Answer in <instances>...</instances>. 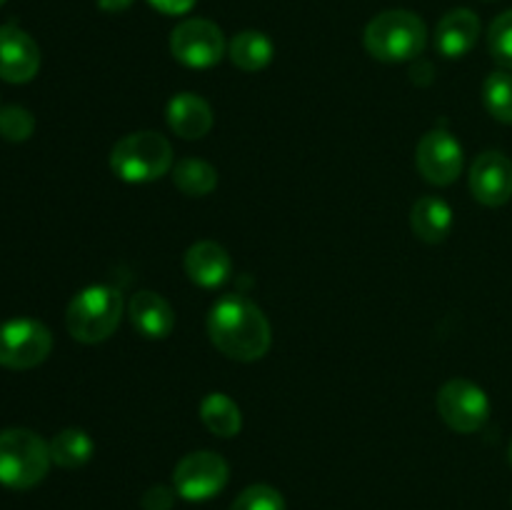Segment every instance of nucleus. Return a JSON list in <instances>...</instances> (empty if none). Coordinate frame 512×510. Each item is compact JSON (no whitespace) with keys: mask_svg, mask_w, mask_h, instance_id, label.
I'll return each instance as SVG.
<instances>
[{"mask_svg":"<svg viewBox=\"0 0 512 510\" xmlns=\"http://www.w3.org/2000/svg\"><path fill=\"white\" fill-rule=\"evenodd\" d=\"M208 335L220 353L240 363L260 360L273 343L268 318L245 295H225L210 308Z\"/></svg>","mask_w":512,"mask_h":510,"instance_id":"1","label":"nucleus"},{"mask_svg":"<svg viewBox=\"0 0 512 510\" xmlns=\"http://www.w3.org/2000/svg\"><path fill=\"white\" fill-rule=\"evenodd\" d=\"M365 50L383 63H405L418 58L428 43L423 18L410 10H385L365 28Z\"/></svg>","mask_w":512,"mask_h":510,"instance_id":"2","label":"nucleus"},{"mask_svg":"<svg viewBox=\"0 0 512 510\" xmlns=\"http://www.w3.org/2000/svg\"><path fill=\"white\" fill-rule=\"evenodd\" d=\"M123 318V293L113 285L83 288L65 310V328L78 343H103Z\"/></svg>","mask_w":512,"mask_h":510,"instance_id":"3","label":"nucleus"},{"mask_svg":"<svg viewBox=\"0 0 512 510\" xmlns=\"http://www.w3.org/2000/svg\"><path fill=\"white\" fill-rule=\"evenodd\" d=\"M50 445L28 428L0 430V485L10 490L35 488L48 475Z\"/></svg>","mask_w":512,"mask_h":510,"instance_id":"4","label":"nucleus"},{"mask_svg":"<svg viewBox=\"0 0 512 510\" xmlns=\"http://www.w3.org/2000/svg\"><path fill=\"white\" fill-rule=\"evenodd\" d=\"M110 168L125 183H153L173 168V145L153 130L130 133L115 143Z\"/></svg>","mask_w":512,"mask_h":510,"instance_id":"5","label":"nucleus"},{"mask_svg":"<svg viewBox=\"0 0 512 510\" xmlns=\"http://www.w3.org/2000/svg\"><path fill=\"white\" fill-rule=\"evenodd\" d=\"M53 350V335L40 320L13 318L0 325V365L8 370H30Z\"/></svg>","mask_w":512,"mask_h":510,"instance_id":"6","label":"nucleus"},{"mask_svg":"<svg viewBox=\"0 0 512 510\" xmlns=\"http://www.w3.org/2000/svg\"><path fill=\"white\" fill-rule=\"evenodd\" d=\"M438 413L455 433H478L490 418V398L473 380L453 378L440 388Z\"/></svg>","mask_w":512,"mask_h":510,"instance_id":"7","label":"nucleus"},{"mask_svg":"<svg viewBox=\"0 0 512 510\" xmlns=\"http://www.w3.org/2000/svg\"><path fill=\"white\" fill-rule=\"evenodd\" d=\"M230 468L223 455L213 450L188 453L173 470V488L180 498L190 503H203L215 498L228 485Z\"/></svg>","mask_w":512,"mask_h":510,"instance_id":"8","label":"nucleus"},{"mask_svg":"<svg viewBox=\"0 0 512 510\" xmlns=\"http://www.w3.org/2000/svg\"><path fill=\"white\" fill-rule=\"evenodd\" d=\"M228 43L223 30L203 18L183 20L170 33V53L185 68H213L223 60Z\"/></svg>","mask_w":512,"mask_h":510,"instance_id":"9","label":"nucleus"},{"mask_svg":"<svg viewBox=\"0 0 512 510\" xmlns=\"http://www.w3.org/2000/svg\"><path fill=\"white\" fill-rule=\"evenodd\" d=\"M415 165L428 183H455L463 173V145L448 130H428L415 148Z\"/></svg>","mask_w":512,"mask_h":510,"instance_id":"10","label":"nucleus"},{"mask_svg":"<svg viewBox=\"0 0 512 510\" xmlns=\"http://www.w3.org/2000/svg\"><path fill=\"white\" fill-rule=\"evenodd\" d=\"M470 193L488 208H500L512 198V160L498 150H485L470 165Z\"/></svg>","mask_w":512,"mask_h":510,"instance_id":"11","label":"nucleus"},{"mask_svg":"<svg viewBox=\"0 0 512 510\" xmlns=\"http://www.w3.org/2000/svg\"><path fill=\"white\" fill-rule=\"evenodd\" d=\"M40 70V48L15 23L0 25V78L8 83H28Z\"/></svg>","mask_w":512,"mask_h":510,"instance_id":"12","label":"nucleus"},{"mask_svg":"<svg viewBox=\"0 0 512 510\" xmlns=\"http://www.w3.org/2000/svg\"><path fill=\"white\" fill-rule=\"evenodd\" d=\"M183 265L188 278L200 288H218V285L228 283L230 273H233V260H230L228 250L215 240H200V243L190 245Z\"/></svg>","mask_w":512,"mask_h":510,"instance_id":"13","label":"nucleus"},{"mask_svg":"<svg viewBox=\"0 0 512 510\" xmlns=\"http://www.w3.org/2000/svg\"><path fill=\"white\" fill-rule=\"evenodd\" d=\"M128 315L133 328L148 340H163L173 333L175 313L163 295L153 290H138L128 303Z\"/></svg>","mask_w":512,"mask_h":510,"instance_id":"14","label":"nucleus"},{"mask_svg":"<svg viewBox=\"0 0 512 510\" xmlns=\"http://www.w3.org/2000/svg\"><path fill=\"white\" fill-rule=\"evenodd\" d=\"M480 35V18L468 8H455L443 15L435 30V48L440 55L455 60L468 55L475 48Z\"/></svg>","mask_w":512,"mask_h":510,"instance_id":"15","label":"nucleus"},{"mask_svg":"<svg viewBox=\"0 0 512 510\" xmlns=\"http://www.w3.org/2000/svg\"><path fill=\"white\" fill-rule=\"evenodd\" d=\"M170 130L185 140L205 138L213 128V110H210L208 100H203L195 93H178L168 103L165 110Z\"/></svg>","mask_w":512,"mask_h":510,"instance_id":"16","label":"nucleus"},{"mask_svg":"<svg viewBox=\"0 0 512 510\" xmlns=\"http://www.w3.org/2000/svg\"><path fill=\"white\" fill-rule=\"evenodd\" d=\"M410 228L425 243H443L453 230V208L443 198L425 195L410 210Z\"/></svg>","mask_w":512,"mask_h":510,"instance_id":"17","label":"nucleus"},{"mask_svg":"<svg viewBox=\"0 0 512 510\" xmlns=\"http://www.w3.org/2000/svg\"><path fill=\"white\" fill-rule=\"evenodd\" d=\"M228 55L235 68L245 70V73H258V70L268 68L275 55V48L273 40L265 33H260V30H243V33H238L230 40Z\"/></svg>","mask_w":512,"mask_h":510,"instance_id":"18","label":"nucleus"},{"mask_svg":"<svg viewBox=\"0 0 512 510\" xmlns=\"http://www.w3.org/2000/svg\"><path fill=\"white\" fill-rule=\"evenodd\" d=\"M200 420L218 438H235L243 430V413L225 393H210L200 400Z\"/></svg>","mask_w":512,"mask_h":510,"instance_id":"19","label":"nucleus"},{"mask_svg":"<svg viewBox=\"0 0 512 510\" xmlns=\"http://www.w3.org/2000/svg\"><path fill=\"white\" fill-rule=\"evenodd\" d=\"M48 445H50V458H53V463L65 470L83 468L95 453L93 438L80 428L60 430Z\"/></svg>","mask_w":512,"mask_h":510,"instance_id":"20","label":"nucleus"},{"mask_svg":"<svg viewBox=\"0 0 512 510\" xmlns=\"http://www.w3.org/2000/svg\"><path fill=\"white\" fill-rule=\"evenodd\" d=\"M173 183L190 198H203L218 185V170L200 158H183L173 168Z\"/></svg>","mask_w":512,"mask_h":510,"instance_id":"21","label":"nucleus"},{"mask_svg":"<svg viewBox=\"0 0 512 510\" xmlns=\"http://www.w3.org/2000/svg\"><path fill=\"white\" fill-rule=\"evenodd\" d=\"M483 103L495 120L512 125V73L510 70H498V73H490L488 78H485Z\"/></svg>","mask_w":512,"mask_h":510,"instance_id":"22","label":"nucleus"},{"mask_svg":"<svg viewBox=\"0 0 512 510\" xmlns=\"http://www.w3.org/2000/svg\"><path fill=\"white\" fill-rule=\"evenodd\" d=\"M230 510H285V498L273 485L255 483L233 500Z\"/></svg>","mask_w":512,"mask_h":510,"instance_id":"23","label":"nucleus"},{"mask_svg":"<svg viewBox=\"0 0 512 510\" xmlns=\"http://www.w3.org/2000/svg\"><path fill=\"white\" fill-rule=\"evenodd\" d=\"M35 118L23 105H8L0 110V135L10 143H23L33 135Z\"/></svg>","mask_w":512,"mask_h":510,"instance_id":"24","label":"nucleus"},{"mask_svg":"<svg viewBox=\"0 0 512 510\" xmlns=\"http://www.w3.org/2000/svg\"><path fill=\"white\" fill-rule=\"evenodd\" d=\"M488 48L503 68L512 70V10H505L493 20L488 30Z\"/></svg>","mask_w":512,"mask_h":510,"instance_id":"25","label":"nucleus"},{"mask_svg":"<svg viewBox=\"0 0 512 510\" xmlns=\"http://www.w3.org/2000/svg\"><path fill=\"white\" fill-rule=\"evenodd\" d=\"M175 488H168V485H153V488L145 490L143 495V510H173L175 505Z\"/></svg>","mask_w":512,"mask_h":510,"instance_id":"26","label":"nucleus"},{"mask_svg":"<svg viewBox=\"0 0 512 510\" xmlns=\"http://www.w3.org/2000/svg\"><path fill=\"white\" fill-rule=\"evenodd\" d=\"M155 10L165 15H185L195 5V0H148Z\"/></svg>","mask_w":512,"mask_h":510,"instance_id":"27","label":"nucleus"},{"mask_svg":"<svg viewBox=\"0 0 512 510\" xmlns=\"http://www.w3.org/2000/svg\"><path fill=\"white\" fill-rule=\"evenodd\" d=\"M133 5V0H98V8L105 13H123Z\"/></svg>","mask_w":512,"mask_h":510,"instance_id":"28","label":"nucleus"},{"mask_svg":"<svg viewBox=\"0 0 512 510\" xmlns=\"http://www.w3.org/2000/svg\"><path fill=\"white\" fill-rule=\"evenodd\" d=\"M508 458H510V465H512V440H510V450H508Z\"/></svg>","mask_w":512,"mask_h":510,"instance_id":"29","label":"nucleus"},{"mask_svg":"<svg viewBox=\"0 0 512 510\" xmlns=\"http://www.w3.org/2000/svg\"><path fill=\"white\" fill-rule=\"evenodd\" d=\"M5 3V0H0V5H3Z\"/></svg>","mask_w":512,"mask_h":510,"instance_id":"30","label":"nucleus"}]
</instances>
